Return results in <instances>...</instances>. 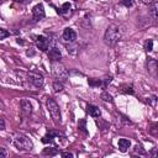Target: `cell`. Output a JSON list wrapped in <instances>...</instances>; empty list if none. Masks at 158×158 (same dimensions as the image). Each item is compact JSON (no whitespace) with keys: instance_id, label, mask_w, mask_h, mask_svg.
<instances>
[{"instance_id":"e0dca14e","label":"cell","mask_w":158,"mask_h":158,"mask_svg":"<svg viewBox=\"0 0 158 158\" xmlns=\"http://www.w3.org/2000/svg\"><path fill=\"white\" fill-rule=\"evenodd\" d=\"M69 9H71V4H69V3H64V4H63V6H62V9H57V12L62 15V14L68 12V11H69Z\"/></svg>"},{"instance_id":"603a6c76","label":"cell","mask_w":158,"mask_h":158,"mask_svg":"<svg viewBox=\"0 0 158 158\" xmlns=\"http://www.w3.org/2000/svg\"><path fill=\"white\" fill-rule=\"evenodd\" d=\"M145 50L147 52H151L153 50V41L152 40H147L146 43H145Z\"/></svg>"},{"instance_id":"f1b7e54d","label":"cell","mask_w":158,"mask_h":158,"mask_svg":"<svg viewBox=\"0 0 158 158\" xmlns=\"http://www.w3.org/2000/svg\"><path fill=\"white\" fill-rule=\"evenodd\" d=\"M156 99H157V98H156L154 95H152V96L149 98V99H148L147 101H148V104H151V105H154V104H156Z\"/></svg>"},{"instance_id":"e575fe53","label":"cell","mask_w":158,"mask_h":158,"mask_svg":"<svg viewBox=\"0 0 158 158\" xmlns=\"http://www.w3.org/2000/svg\"><path fill=\"white\" fill-rule=\"evenodd\" d=\"M14 1H16V3H25L26 0H14Z\"/></svg>"},{"instance_id":"8992f818","label":"cell","mask_w":158,"mask_h":158,"mask_svg":"<svg viewBox=\"0 0 158 158\" xmlns=\"http://www.w3.org/2000/svg\"><path fill=\"white\" fill-rule=\"evenodd\" d=\"M32 15H33V19L36 21H39V20H42L44 16H46V12H44V7L42 4H37L33 6V9H32Z\"/></svg>"},{"instance_id":"52a82bcc","label":"cell","mask_w":158,"mask_h":158,"mask_svg":"<svg viewBox=\"0 0 158 158\" xmlns=\"http://www.w3.org/2000/svg\"><path fill=\"white\" fill-rule=\"evenodd\" d=\"M36 46L39 50L43 51V52H46L50 47V40L47 39V37H44V36H39L36 39Z\"/></svg>"},{"instance_id":"83f0119b","label":"cell","mask_w":158,"mask_h":158,"mask_svg":"<svg viewBox=\"0 0 158 158\" xmlns=\"http://www.w3.org/2000/svg\"><path fill=\"white\" fill-rule=\"evenodd\" d=\"M121 121H122V122H124L125 125H131V124H132V122H131L130 120L127 119L126 116H121Z\"/></svg>"},{"instance_id":"d4e9b609","label":"cell","mask_w":158,"mask_h":158,"mask_svg":"<svg viewBox=\"0 0 158 158\" xmlns=\"http://www.w3.org/2000/svg\"><path fill=\"white\" fill-rule=\"evenodd\" d=\"M120 4L126 6V7H131V6H133V0H121Z\"/></svg>"},{"instance_id":"6da1fadb","label":"cell","mask_w":158,"mask_h":158,"mask_svg":"<svg viewBox=\"0 0 158 158\" xmlns=\"http://www.w3.org/2000/svg\"><path fill=\"white\" fill-rule=\"evenodd\" d=\"M120 37H121V33H120V28L117 25L115 24H110L105 31V35H104V41L108 46L112 47L119 42Z\"/></svg>"},{"instance_id":"44dd1931","label":"cell","mask_w":158,"mask_h":158,"mask_svg":"<svg viewBox=\"0 0 158 158\" xmlns=\"http://www.w3.org/2000/svg\"><path fill=\"white\" fill-rule=\"evenodd\" d=\"M53 90H55V92L56 93H58V92H62V90H63V84H62V83L61 82H55L53 83Z\"/></svg>"},{"instance_id":"5bb4252c","label":"cell","mask_w":158,"mask_h":158,"mask_svg":"<svg viewBox=\"0 0 158 158\" xmlns=\"http://www.w3.org/2000/svg\"><path fill=\"white\" fill-rule=\"evenodd\" d=\"M149 15L152 16L153 20L158 21V1L152 3L151 7H149Z\"/></svg>"},{"instance_id":"836d02e7","label":"cell","mask_w":158,"mask_h":158,"mask_svg":"<svg viewBox=\"0 0 158 158\" xmlns=\"http://www.w3.org/2000/svg\"><path fill=\"white\" fill-rule=\"evenodd\" d=\"M17 43H20V44H24V41H22L21 39H17Z\"/></svg>"},{"instance_id":"9c48e42d","label":"cell","mask_w":158,"mask_h":158,"mask_svg":"<svg viewBox=\"0 0 158 158\" xmlns=\"http://www.w3.org/2000/svg\"><path fill=\"white\" fill-rule=\"evenodd\" d=\"M62 36H63V40L66 42H74V41L77 40V32L74 31L73 28H69V27L64 28Z\"/></svg>"},{"instance_id":"4fadbf2b","label":"cell","mask_w":158,"mask_h":158,"mask_svg":"<svg viewBox=\"0 0 158 158\" xmlns=\"http://www.w3.org/2000/svg\"><path fill=\"white\" fill-rule=\"evenodd\" d=\"M131 147V141L127 138H120L119 140V148L121 152H126Z\"/></svg>"},{"instance_id":"7a4b0ae2","label":"cell","mask_w":158,"mask_h":158,"mask_svg":"<svg viewBox=\"0 0 158 158\" xmlns=\"http://www.w3.org/2000/svg\"><path fill=\"white\" fill-rule=\"evenodd\" d=\"M14 145L17 149H21V151H31L33 147L31 140L22 133H16L14 136Z\"/></svg>"},{"instance_id":"d6986e66","label":"cell","mask_w":158,"mask_h":158,"mask_svg":"<svg viewBox=\"0 0 158 158\" xmlns=\"http://www.w3.org/2000/svg\"><path fill=\"white\" fill-rule=\"evenodd\" d=\"M100 96H101V99H103L104 101H106V103H112V96H111L108 92H103Z\"/></svg>"},{"instance_id":"1f68e13d","label":"cell","mask_w":158,"mask_h":158,"mask_svg":"<svg viewBox=\"0 0 158 158\" xmlns=\"http://www.w3.org/2000/svg\"><path fill=\"white\" fill-rule=\"evenodd\" d=\"M140 1H141L142 4L148 5V4H152V3H153V0H140Z\"/></svg>"},{"instance_id":"8fae6325","label":"cell","mask_w":158,"mask_h":158,"mask_svg":"<svg viewBox=\"0 0 158 158\" xmlns=\"http://www.w3.org/2000/svg\"><path fill=\"white\" fill-rule=\"evenodd\" d=\"M20 108H21V112H22L24 115H26V116H28V115L32 112V105H31V103H30L28 100H26V99L21 100Z\"/></svg>"},{"instance_id":"7402d4cb","label":"cell","mask_w":158,"mask_h":158,"mask_svg":"<svg viewBox=\"0 0 158 158\" xmlns=\"http://www.w3.org/2000/svg\"><path fill=\"white\" fill-rule=\"evenodd\" d=\"M121 93L132 95V94H133V89H132V87H130V85H124V87L121 88Z\"/></svg>"},{"instance_id":"9a60e30c","label":"cell","mask_w":158,"mask_h":158,"mask_svg":"<svg viewBox=\"0 0 158 158\" xmlns=\"http://www.w3.org/2000/svg\"><path fill=\"white\" fill-rule=\"evenodd\" d=\"M55 138H56L55 135L52 133V132H50V133H47L46 136L42 138V142H43V143H53V142H55Z\"/></svg>"},{"instance_id":"277c9868","label":"cell","mask_w":158,"mask_h":158,"mask_svg":"<svg viewBox=\"0 0 158 158\" xmlns=\"http://www.w3.org/2000/svg\"><path fill=\"white\" fill-rule=\"evenodd\" d=\"M52 72L59 82H66L68 79V71L59 62H52Z\"/></svg>"},{"instance_id":"d6a6232c","label":"cell","mask_w":158,"mask_h":158,"mask_svg":"<svg viewBox=\"0 0 158 158\" xmlns=\"http://www.w3.org/2000/svg\"><path fill=\"white\" fill-rule=\"evenodd\" d=\"M149 154H151L152 157H158V151H157V149H152V152Z\"/></svg>"},{"instance_id":"2e32d148","label":"cell","mask_w":158,"mask_h":158,"mask_svg":"<svg viewBox=\"0 0 158 158\" xmlns=\"http://www.w3.org/2000/svg\"><path fill=\"white\" fill-rule=\"evenodd\" d=\"M43 154L44 156H56V154H58V151L56 148H44Z\"/></svg>"},{"instance_id":"4316f807","label":"cell","mask_w":158,"mask_h":158,"mask_svg":"<svg viewBox=\"0 0 158 158\" xmlns=\"http://www.w3.org/2000/svg\"><path fill=\"white\" fill-rule=\"evenodd\" d=\"M6 156H7V153L5 151V148L0 147V158H6Z\"/></svg>"},{"instance_id":"ba28073f","label":"cell","mask_w":158,"mask_h":158,"mask_svg":"<svg viewBox=\"0 0 158 158\" xmlns=\"http://www.w3.org/2000/svg\"><path fill=\"white\" fill-rule=\"evenodd\" d=\"M147 71L148 73L153 77H157L158 74V62L153 58H148L147 59Z\"/></svg>"},{"instance_id":"3957f363","label":"cell","mask_w":158,"mask_h":158,"mask_svg":"<svg viewBox=\"0 0 158 158\" xmlns=\"http://www.w3.org/2000/svg\"><path fill=\"white\" fill-rule=\"evenodd\" d=\"M47 109L50 111L51 117L53 119V121L56 124H61L62 122V116H61V110H59L58 104L52 99V98H48L47 99Z\"/></svg>"},{"instance_id":"5b68a950","label":"cell","mask_w":158,"mask_h":158,"mask_svg":"<svg viewBox=\"0 0 158 158\" xmlns=\"http://www.w3.org/2000/svg\"><path fill=\"white\" fill-rule=\"evenodd\" d=\"M27 79L30 83H32L36 88H41L44 83V78H43L42 74L39 72H35V71L27 73Z\"/></svg>"},{"instance_id":"30bf717a","label":"cell","mask_w":158,"mask_h":158,"mask_svg":"<svg viewBox=\"0 0 158 158\" xmlns=\"http://www.w3.org/2000/svg\"><path fill=\"white\" fill-rule=\"evenodd\" d=\"M48 58H50L51 62H59V61H61V58H62L61 51H59L58 48H56V47L51 48L50 52H48Z\"/></svg>"},{"instance_id":"4dcf8cb0","label":"cell","mask_w":158,"mask_h":158,"mask_svg":"<svg viewBox=\"0 0 158 158\" xmlns=\"http://www.w3.org/2000/svg\"><path fill=\"white\" fill-rule=\"evenodd\" d=\"M0 130H5V121H4V119H0Z\"/></svg>"},{"instance_id":"f546056e","label":"cell","mask_w":158,"mask_h":158,"mask_svg":"<svg viewBox=\"0 0 158 158\" xmlns=\"http://www.w3.org/2000/svg\"><path fill=\"white\" fill-rule=\"evenodd\" d=\"M61 156H62V157H69V158L74 157V154H73V153H71V152H62V153H61Z\"/></svg>"},{"instance_id":"ffe728a7","label":"cell","mask_w":158,"mask_h":158,"mask_svg":"<svg viewBox=\"0 0 158 158\" xmlns=\"http://www.w3.org/2000/svg\"><path fill=\"white\" fill-rule=\"evenodd\" d=\"M88 83H89V85H92V87H100V85H104L103 82H101L100 79H89Z\"/></svg>"},{"instance_id":"484cf974","label":"cell","mask_w":158,"mask_h":158,"mask_svg":"<svg viewBox=\"0 0 158 158\" xmlns=\"http://www.w3.org/2000/svg\"><path fill=\"white\" fill-rule=\"evenodd\" d=\"M135 153H138V154H142V156L146 154V152L143 151V148H142L141 146H136V147H135Z\"/></svg>"},{"instance_id":"cb8c5ba5","label":"cell","mask_w":158,"mask_h":158,"mask_svg":"<svg viewBox=\"0 0 158 158\" xmlns=\"http://www.w3.org/2000/svg\"><path fill=\"white\" fill-rule=\"evenodd\" d=\"M7 36H10V32H7L6 30H4V28L0 30V40H5Z\"/></svg>"},{"instance_id":"7c38bea8","label":"cell","mask_w":158,"mask_h":158,"mask_svg":"<svg viewBox=\"0 0 158 158\" xmlns=\"http://www.w3.org/2000/svg\"><path fill=\"white\" fill-rule=\"evenodd\" d=\"M87 111H88V114L92 117H94V119L100 117V115H101L100 109L98 106H95V105H88V106H87Z\"/></svg>"},{"instance_id":"ac0fdd59","label":"cell","mask_w":158,"mask_h":158,"mask_svg":"<svg viewBox=\"0 0 158 158\" xmlns=\"http://www.w3.org/2000/svg\"><path fill=\"white\" fill-rule=\"evenodd\" d=\"M78 129L83 132V133H88V131H87V121L85 120H80L79 121V124H78Z\"/></svg>"}]
</instances>
